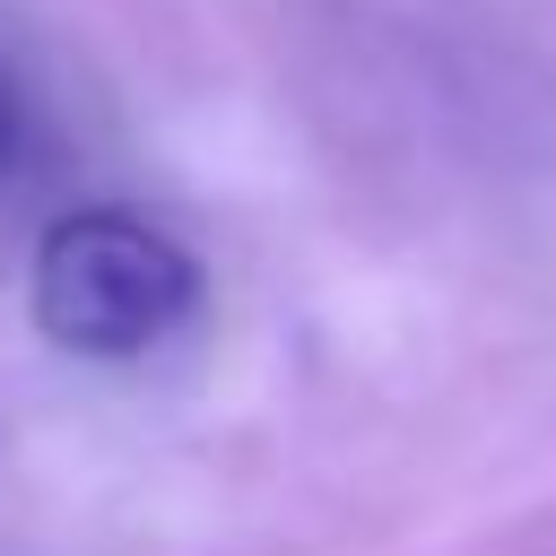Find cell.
Listing matches in <instances>:
<instances>
[{
    "instance_id": "obj_1",
    "label": "cell",
    "mask_w": 556,
    "mask_h": 556,
    "mask_svg": "<svg viewBox=\"0 0 556 556\" xmlns=\"http://www.w3.org/2000/svg\"><path fill=\"white\" fill-rule=\"evenodd\" d=\"M26 304H35V330L52 348L113 365V356H139L191 321L200 261L130 208H70L35 235Z\"/></svg>"
},
{
    "instance_id": "obj_2",
    "label": "cell",
    "mask_w": 556,
    "mask_h": 556,
    "mask_svg": "<svg viewBox=\"0 0 556 556\" xmlns=\"http://www.w3.org/2000/svg\"><path fill=\"white\" fill-rule=\"evenodd\" d=\"M17 139H26V96H17V70L0 61V174L17 165Z\"/></svg>"
}]
</instances>
